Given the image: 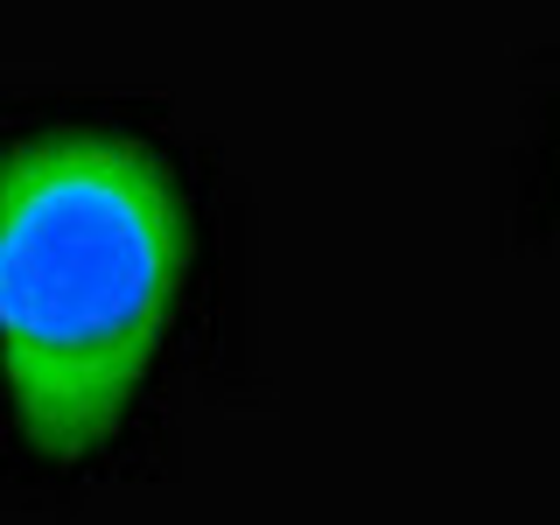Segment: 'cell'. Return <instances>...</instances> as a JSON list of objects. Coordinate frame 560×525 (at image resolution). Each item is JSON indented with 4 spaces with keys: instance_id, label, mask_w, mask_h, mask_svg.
<instances>
[{
    "instance_id": "obj_1",
    "label": "cell",
    "mask_w": 560,
    "mask_h": 525,
    "mask_svg": "<svg viewBox=\"0 0 560 525\" xmlns=\"http://www.w3.org/2000/svg\"><path fill=\"white\" fill-rule=\"evenodd\" d=\"M210 189L133 113L0 119V463L84 483L168 413L210 323Z\"/></svg>"
}]
</instances>
